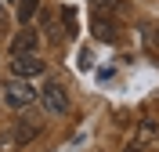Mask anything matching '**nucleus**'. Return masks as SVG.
Wrapping results in <instances>:
<instances>
[{
    "label": "nucleus",
    "mask_w": 159,
    "mask_h": 152,
    "mask_svg": "<svg viewBox=\"0 0 159 152\" xmlns=\"http://www.w3.org/2000/svg\"><path fill=\"white\" fill-rule=\"evenodd\" d=\"M36 98H40V91H33V83H25V80H7L4 83V105L7 109H25Z\"/></svg>",
    "instance_id": "nucleus-1"
},
{
    "label": "nucleus",
    "mask_w": 159,
    "mask_h": 152,
    "mask_svg": "<svg viewBox=\"0 0 159 152\" xmlns=\"http://www.w3.org/2000/svg\"><path fill=\"white\" fill-rule=\"evenodd\" d=\"M43 69H47V65H43V58H36V54H11V76H15V80H33V76H40Z\"/></svg>",
    "instance_id": "nucleus-2"
},
{
    "label": "nucleus",
    "mask_w": 159,
    "mask_h": 152,
    "mask_svg": "<svg viewBox=\"0 0 159 152\" xmlns=\"http://www.w3.org/2000/svg\"><path fill=\"white\" fill-rule=\"evenodd\" d=\"M40 98H43L47 112H54V116H61V112H69V94H65V87H61L58 80H47V83H43V91H40Z\"/></svg>",
    "instance_id": "nucleus-3"
},
{
    "label": "nucleus",
    "mask_w": 159,
    "mask_h": 152,
    "mask_svg": "<svg viewBox=\"0 0 159 152\" xmlns=\"http://www.w3.org/2000/svg\"><path fill=\"white\" fill-rule=\"evenodd\" d=\"M40 33L36 29H22L18 36H15V40H11V54H36L40 51Z\"/></svg>",
    "instance_id": "nucleus-4"
},
{
    "label": "nucleus",
    "mask_w": 159,
    "mask_h": 152,
    "mask_svg": "<svg viewBox=\"0 0 159 152\" xmlns=\"http://www.w3.org/2000/svg\"><path fill=\"white\" fill-rule=\"evenodd\" d=\"M90 33H94L101 44H116V25H112L105 15H94V18H90Z\"/></svg>",
    "instance_id": "nucleus-5"
},
{
    "label": "nucleus",
    "mask_w": 159,
    "mask_h": 152,
    "mask_svg": "<svg viewBox=\"0 0 159 152\" xmlns=\"http://www.w3.org/2000/svg\"><path fill=\"white\" fill-rule=\"evenodd\" d=\"M36 134H40V123H36V120H22L18 131H15V141H18V145H29Z\"/></svg>",
    "instance_id": "nucleus-6"
},
{
    "label": "nucleus",
    "mask_w": 159,
    "mask_h": 152,
    "mask_svg": "<svg viewBox=\"0 0 159 152\" xmlns=\"http://www.w3.org/2000/svg\"><path fill=\"white\" fill-rule=\"evenodd\" d=\"M40 29L47 33L51 40H61V25H58V15H54V11H43V15H40Z\"/></svg>",
    "instance_id": "nucleus-7"
},
{
    "label": "nucleus",
    "mask_w": 159,
    "mask_h": 152,
    "mask_svg": "<svg viewBox=\"0 0 159 152\" xmlns=\"http://www.w3.org/2000/svg\"><path fill=\"white\" fill-rule=\"evenodd\" d=\"M58 25H65V36H76V11L58 7Z\"/></svg>",
    "instance_id": "nucleus-8"
},
{
    "label": "nucleus",
    "mask_w": 159,
    "mask_h": 152,
    "mask_svg": "<svg viewBox=\"0 0 159 152\" xmlns=\"http://www.w3.org/2000/svg\"><path fill=\"white\" fill-rule=\"evenodd\" d=\"M40 11V0H18V22H33V15Z\"/></svg>",
    "instance_id": "nucleus-9"
},
{
    "label": "nucleus",
    "mask_w": 159,
    "mask_h": 152,
    "mask_svg": "<svg viewBox=\"0 0 159 152\" xmlns=\"http://www.w3.org/2000/svg\"><path fill=\"white\" fill-rule=\"evenodd\" d=\"M156 47H159V29H156Z\"/></svg>",
    "instance_id": "nucleus-10"
}]
</instances>
